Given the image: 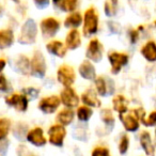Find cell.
<instances>
[{
	"label": "cell",
	"instance_id": "6da1fadb",
	"mask_svg": "<svg viewBox=\"0 0 156 156\" xmlns=\"http://www.w3.org/2000/svg\"><path fill=\"white\" fill-rule=\"evenodd\" d=\"M100 29V15L94 7H90L83 13V34L86 37H91L98 32Z\"/></svg>",
	"mask_w": 156,
	"mask_h": 156
},
{
	"label": "cell",
	"instance_id": "7a4b0ae2",
	"mask_svg": "<svg viewBox=\"0 0 156 156\" xmlns=\"http://www.w3.org/2000/svg\"><path fill=\"white\" fill-rule=\"evenodd\" d=\"M37 33H39V27L35 20L32 18H28L20 27V35L17 37L18 43L22 45H32L37 42Z\"/></svg>",
	"mask_w": 156,
	"mask_h": 156
},
{
	"label": "cell",
	"instance_id": "3957f363",
	"mask_svg": "<svg viewBox=\"0 0 156 156\" xmlns=\"http://www.w3.org/2000/svg\"><path fill=\"white\" fill-rule=\"evenodd\" d=\"M47 72L46 59L42 51L35 50L30 60V75L39 79H43Z\"/></svg>",
	"mask_w": 156,
	"mask_h": 156
},
{
	"label": "cell",
	"instance_id": "277c9868",
	"mask_svg": "<svg viewBox=\"0 0 156 156\" xmlns=\"http://www.w3.org/2000/svg\"><path fill=\"white\" fill-rule=\"evenodd\" d=\"M40 31L44 39H52L61 29V23L58 18L54 16H48L40 22Z\"/></svg>",
	"mask_w": 156,
	"mask_h": 156
},
{
	"label": "cell",
	"instance_id": "5b68a950",
	"mask_svg": "<svg viewBox=\"0 0 156 156\" xmlns=\"http://www.w3.org/2000/svg\"><path fill=\"white\" fill-rule=\"evenodd\" d=\"M109 63H110V71L111 74L117 75L122 71L124 66L128 64L129 62V56L126 52L122 51H110L107 55Z\"/></svg>",
	"mask_w": 156,
	"mask_h": 156
},
{
	"label": "cell",
	"instance_id": "8992f818",
	"mask_svg": "<svg viewBox=\"0 0 156 156\" xmlns=\"http://www.w3.org/2000/svg\"><path fill=\"white\" fill-rule=\"evenodd\" d=\"M95 91L101 98L112 95L115 91V85L113 79L106 76H98L94 80Z\"/></svg>",
	"mask_w": 156,
	"mask_h": 156
},
{
	"label": "cell",
	"instance_id": "52a82bcc",
	"mask_svg": "<svg viewBox=\"0 0 156 156\" xmlns=\"http://www.w3.org/2000/svg\"><path fill=\"white\" fill-rule=\"evenodd\" d=\"M57 80L63 87H72L75 83L76 73L69 64H62L57 69Z\"/></svg>",
	"mask_w": 156,
	"mask_h": 156
},
{
	"label": "cell",
	"instance_id": "ba28073f",
	"mask_svg": "<svg viewBox=\"0 0 156 156\" xmlns=\"http://www.w3.org/2000/svg\"><path fill=\"white\" fill-rule=\"evenodd\" d=\"M48 142L57 147H61L64 144V139L66 137V128L61 124H54L48 128Z\"/></svg>",
	"mask_w": 156,
	"mask_h": 156
},
{
	"label": "cell",
	"instance_id": "9c48e42d",
	"mask_svg": "<svg viewBox=\"0 0 156 156\" xmlns=\"http://www.w3.org/2000/svg\"><path fill=\"white\" fill-rule=\"evenodd\" d=\"M104 56V45L96 37H93L89 41L86 49V57L91 62L98 63Z\"/></svg>",
	"mask_w": 156,
	"mask_h": 156
},
{
	"label": "cell",
	"instance_id": "30bf717a",
	"mask_svg": "<svg viewBox=\"0 0 156 156\" xmlns=\"http://www.w3.org/2000/svg\"><path fill=\"white\" fill-rule=\"evenodd\" d=\"M5 102L18 112H26L28 110L29 100L24 93H12L11 95L5 96Z\"/></svg>",
	"mask_w": 156,
	"mask_h": 156
},
{
	"label": "cell",
	"instance_id": "8fae6325",
	"mask_svg": "<svg viewBox=\"0 0 156 156\" xmlns=\"http://www.w3.org/2000/svg\"><path fill=\"white\" fill-rule=\"evenodd\" d=\"M61 105L60 96L58 95H48L44 96L39 101L37 108L45 115H51L55 113L59 109Z\"/></svg>",
	"mask_w": 156,
	"mask_h": 156
},
{
	"label": "cell",
	"instance_id": "7c38bea8",
	"mask_svg": "<svg viewBox=\"0 0 156 156\" xmlns=\"http://www.w3.org/2000/svg\"><path fill=\"white\" fill-rule=\"evenodd\" d=\"M61 104L65 106L66 108H75L79 106L80 98L78 96L76 90L73 87H64L60 93Z\"/></svg>",
	"mask_w": 156,
	"mask_h": 156
},
{
	"label": "cell",
	"instance_id": "4fadbf2b",
	"mask_svg": "<svg viewBox=\"0 0 156 156\" xmlns=\"http://www.w3.org/2000/svg\"><path fill=\"white\" fill-rule=\"evenodd\" d=\"M119 119L122 123V126L127 133H136L140 129L141 122L136 117L133 110H128L126 113L119 115Z\"/></svg>",
	"mask_w": 156,
	"mask_h": 156
},
{
	"label": "cell",
	"instance_id": "5bb4252c",
	"mask_svg": "<svg viewBox=\"0 0 156 156\" xmlns=\"http://www.w3.org/2000/svg\"><path fill=\"white\" fill-rule=\"evenodd\" d=\"M139 144L142 149L143 153L147 156L156 155V145L154 143L153 137L149 130L144 129L139 135Z\"/></svg>",
	"mask_w": 156,
	"mask_h": 156
},
{
	"label": "cell",
	"instance_id": "9a60e30c",
	"mask_svg": "<svg viewBox=\"0 0 156 156\" xmlns=\"http://www.w3.org/2000/svg\"><path fill=\"white\" fill-rule=\"evenodd\" d=\"M26 140L28 141L30 144L34 145V147H41L47 143L48 139L45 137L44 134V129L40 126H35V127L31 128L28 130L26 136Z\"/></svg>",
	"mask_w": 156,
	"mask_h": 156
},
{
	"label": "cell",
	"instance_id": "2e32d148",
	"mask_svg": "<svg viewBox=\"0 0 156 156\" xmlns=\"http://www.w3.org/2000/svg\"><path fill=\"white\" fill-rule=\"evenodd\" d=\"M46 50L48 54L61 59L66 56V52L69 49H67L65 43H63L60 40H50L46 44Z\"/></svg>",
	"mask_w": 156,
	"mask_h": 156
},
{
	"label": "cell",
	"instance_id": "e0dca14e",
	"mask_svg": "<svg viewBox=\"0 0 156 156\" xmlns=\"http://www.w3.org/2000/svg\"><path fill=\"white\" fill-rule=\"evenodd\" d=\"M98 94L96 93L95 89H92L89 88L85 92H83L80 95V102L83 103L86 106H89L91 108H98V107L102 106V102L98 98Z\"/></svg>",
	"mask_w": 156,
	"mask_h": 156
},
{
	"label": "cell",
	"instance_id": "ac0fdd59",
	"mask_svg": "<svg viewBox=\"0 0 156 156\" xmlns=\"http://www.w3.org/2000/svg\"><path fill=\"white\" fill-rule=\"evenodd\" d=\"M78 73L81 76V78H83L85 80L93 81L95 80L96 76V69L93 65V63L90 60H83L80 63L79 67H78Z\"/></svg>",
	"mask_w": 156,
	"mask_h": 156
},
{
	"label": "cell",
	"instance_id": "d6986e66",
	"mask_svg": "<svg viewBox=\"0 0 156 156\" xmlns=\"http://www.w3.org/2000/svg\"><path fill=\"white\" fill-rule=\"evenodd\" d=\"M140 55L147 62L156 63V42L154 40L145 42L140 48Z\"/></svg>",
	"mask_w": 156,
	"mask_h": 156
},
{
	"label": "cell",
	"instance_id": "ffe728a7",
	"mask_svg": "<svg viewBox=\"0 0 156 156\" xmlns=\"http://www.w3.org/2000/svg\"><path fill=\"white\" fill-rule=\"evenodd\" d=\"M65 45L67 49L75 50L81 46V33L78 29H71L65 35Z\"/></svg>",
	"mask_w": 156,
	"mask_h": 156
},
{
	"label": "cell",
	"instance_id": "44dd1931",
	"mask_svg": "<svg viewBox=\"0 0 156 156\" xmlns=\"http://www.w3.org/2000/svg\"><path fill=\"white\" fill-rule=\"evenodd\" d=\"M83 15L80 12L75 11L69 13L66 15V17L63 20V26L67 29H78L79 27L83 26Z\"/></svg>",
	"mask_w": 156,
	"mask_h": 156
},
{
	"label": "cell",
	"instance_id": "7402d4cb",
	"mask_svg": "<svg viewBox=\"0 0 156 156\" xmlns=\"http://www.w3.org/2000/svg\"><path fill=\"white\" fill-rule=\"evenodd\" d=\"M128 105H129V101L123 94H117L112 98V109L119 115H123L129 110Z\"/></svg>",
	"mask_w": 156,
	"mask_h": 156
},
{
	"label": "cell",
	"instance_id": "603a6c76",
	"mask_svg": "<svg viewBox=\"0 0 156 156\" xmlns=\"http://www.w3.org/2000/svg\"><path fill=\"white\" fill-rule=\"evenodd\" d=\"M76 113L72 108H63L57 113L56 115V122L58 124H61L63 126H69L73 123L74 119H75Z\"/></svg>",
	"mask_w": 156,
	"mask_h": 156
},
{
	"label": "cell",
	"instance_id": "cb8c5ba5",
	"mask_svg": "<svg viewBox=\"0 0 156 156\" xmlns=\"http://www.w3.org/2000/svg\"><path fill=\"white\" fill-rule=\"evenodd\" d=\"M15 42V34L14 31L10 28L1 29L0 30V50L8 49Z\"/></svg>",
	"mask_w": 156,
	"mask_h": 156
},
{
	"label": "cell",
	"instance_id": "d4e9b609",
	"mask_svg": "<svg viewBox=\"0 0 156 156\" xmlns=\"http://www.w3.org/2000/svg\"><path fill=\"white\" fill-rule=\"evenodd\" d=\"M14 67L17 73L28 75L30 74V59L25 55H20L14 61Z\"/></svg>",
	"mask_w": 156,
	"mask_h": 156
},
{
	"label": "cell",
	"instance_id": "484cf974",
	"mask_svg": "<svg viewBox=\"0 0 156 156\" xmlns=\"http://www.w3.org/2000/svg\"><path fill=\"white\" fill-rule=\"evenodd\" d=\"M100 118L103 123H104L105 129L107 130V133H111L112 128L115 127V115H113L112 110L109 108H103L101 110Z\"/></svg>",
	"mask_w": 156,
	"mask_h": 156
},
{
	"label": "cell",
	"instance_id": "4316f807",
	"mask_svg": "<svg viewBox=\"0 0 156 156\" xmlns=\"http://www.w3.org/2000/svg\"><path fill=\"white\" fill-rule=\"evenodd\" d=\"M93 115V109L89 106H86V105H81V106L77 107V110H76V117H77L78 121L79 122H88Z\"/></svg>",
	"mask_w": 156,
	"mask_h": 156
},
{
	"label": "cell",
	"instance_id": "83f0119b",
	"mask_svg": "<svg viewBox=\"0 0 156 156\" xmlns=\"http://www.w3.org/2000/svg\"><path fill=\"white\" fill-rule=\"evenodd\" d=\"M28 126L23 122L17 123L13 128V136L20 141H24L26 139L27 133H28Z\"/></svg>",
	"mask_w": 156,
	"mask_h": 156
},
{
	"label": "cell",
	"instance_id": "f1b7e54d",
	"mask_svg": "<svg viewBox=\"0 0 156 156\" xmlns=\"http://www.w3.org/2000/svg\"><path fill=\"white\" fill-rule=\"evenodd\" d=\"M11 130V120L8 118H0V140L8 138Z\"/></svg>",
	"mask_w": 156,
	"mask_h": 156
},
{
	"label": "cell",
	"instance_id": "f546056e",
	"mask_svg": "<svg viewBox=\"0 0 156 156\" xmlns=\"http://www.w3.org/2000/svg\"><path fill=\"white\" fill-rule=\"evenodd\" d=\"M130 145V139L127 134H123L120 137L119 143H118V151L121 155H125L127 154L128 150H129Z\"/></svg>",
	"mask_w": 156,
	"mask_h": 156
},
{
	"label": "cell",
	"instance_id": "4dcf8cb0",
	"mask_svg": "<svg viewBox=\"0 0 156 156\" xmlns=\"http://www.w3.org/2000/svg\"><path fill=\"white\" fill-rule=\"evenodd\" d=\"M119 5H115L111 2L110 0H106L104 2V13L105 15L108 18H112L115 17L118 14V9H119Z\"/></svg>",
	"mask_w": 156,
	"mask_h": 156
},
{
	"label": "cell",
	"instance_id": "1f68e13d",
	"mask_svg": "<svg viewBox=\"0 0 156 156\" xmlns=\"http://www.w3.org/2000/svg\"><path fill=\"white\" fill-rule=\"evenodd\" d=\"M78 7H79V0H65L62 12L72 13V12L77 11Z\"/></svg>",
	"mask_w": 156,
	"mask_h": 156
},
{
	"label": "cell",
	"instance_id": "d6a6232c",
	"mask_svg": "<svg viewBox=\"0 0 156 156\" xmlns=\"http://www.w3.org/2000/svg\"><path fill=\"white\" fill-rule=\"evenodd\" d=\"M140 34L141 33L137 30V28H129L127 31V37L129 41L130 45H136L140 40Z\"/></svg>",
	"mask_w": 156,
	"mask_h": 156
},
{
	"label": "cell",
	"instance_id": "836d02e7",
	"mask_svg": "<svg viewBox=\"0 0 156 156\" xmlns=\"http://www.w3.org/2000/svg\"><path fill=\"white\" fill-rule=\"evenodd\" d=\"M141 124L145 127H156V110H152L149 115H147Z\"/></svg>",
	"mask_w": 156,
	"mask_h": 156
},
{
	"label": "cell",
	"instance_id": "e575fe53",
	"mask_svg": "<svg viewBox=\"0 0 156 156\" xmlns=\"http://www.w3.org/2000/svg\"><path fill=\"white\" fill-rule=\"evenodd\" d=\"M91 156H111L110 150L104 145H98L91 152Z\"/></svg>",
	"mask_w": 156,
	"mask_h": 156
},
{
	"label": "cell",
	"instance_id": "d590c367",
	"mask_svg": "<svg viewBox=\"0 0 156 156\" xmlns=\"http://www.w3.org/2000/svg\"><path fill=\"white\" fill-rule=\"evenodd\" d=\"M23 93H24L27 98H30V100H35V98H39L40 90L34 87H28V88H25V89L23 90Z\"/></svg>",
	"mask_w": 156,
	"mask_h": 156
},
{
	"label": "cell",
	"instance_id": "8d00e7d4",
	"mask_svg": "<svg viewBox=\"0 0 156 156\" xmlns=\"http://www.w3.org/2000/svg\"><path fill=\"white\" fill-rule=\"evenodd\" d=\"M73 136L75 137L76 139H78L79 141H86L88 138L87 130L85 129V127H80V126H77V127L74 129Z\"/></svg>",
	"mask_w": 156,
	"mask_h": 156
},
{
	"label": "cell",
	"instance_id": "74e56055",
	"mask_svg": "<svg viewBox=\"0 0 156 156\" xmlns=\"http://www.w3.org/2000/svg\"><path fill=\"white\" fill-rule=\"evenodd\" d=\"M107 28H108L109 32L112 34H120L121 33V26L119 23L115 22V20H109L107 22Z\"/></svg>",
	"mask_w": 156,
	"mask_h": 156
},
{
	"label": "cell",
	"instance_id": "f35d334b",
	"mask_svg": "<svg viewBox=\"0 0 156 156\" xmlns=\"http://www.w3.org/2000/svg\"><path fill=\"white\" fill-rule=\"evenodd\" d=\"M10 90H11V88H10V83L7 77L2 74H0V92L5 93V92H9Z\"/></svg>",
	"mask_w": 156,
	"mask_h": 156
},
{
	"label": "cell",
	"instance_id": "ab89813d",
	"mask_svg": "<svg viewBox=\"0 0 156 156\" xmlns=\"http://www.w3.org/2000/svg\"><path fill=\"white\" fill-rule=\"evenodd\" d=\"M10 147V140L8 138L0 140V156H7L9 152Z\"/></svg>",
	"mask_w": 156,
	"mask_h": 156
},
{
	"label": "cell",
	"instance_id": "60d3db41",
	"mask_svg": "<svg viewBox=\"0 0 156 156\" xmlns=\"http://www.w3.org/2000/svg\"><path fill=\"white\" fill-rule=\"evenodd\" d=\"M33 5H35V8L39 10H45L50 5V1L51 0H32Z\"/></svg>",
	"mask_w": 156,
	"mask_h": 156
},
{
	"label": "cell",
	"instance_id": "b9f144b4",
	"mask_svg": "<svg viewBox=\"0 0 156 156\" xmlns=\"http://www.w3.org/2000/svg\"><path fill=\"white\" fill-rule=\"evenodd\" d=\"M17 155L18 156H35L32 152H30L28 150V147L25 145H20L17 149Z\"/></svg>",
	"mask_w": 156,
	"mask_h": 156
},
{
	"label": "cell",
	"instance_id": "7bdbcfd3",
	"mask_svg": "<svg viewBox=\"0 0 156 156\" xmlns=\"http://www.w3.org/2000/svg\"><path fill=\"white\" fill-rule=\"evenodd\" d=\"M64 2H65V0H51V3L55 7V9L60 10V11H63Z\"/></svg>",
	"mask_w": 156,
	"mask_h": 156
},
{
	"label": "cell",
	"instance_id": "ee69618b",
	"mask_svg": "<svg viewBox=\"0 0 156 156\" xmlns=\"http://www.w3.org/2000/svg\"><path fill=\"white\" fill-rule=\"evenodd\" d=\"M5 66H7V60L5 58H0V74L2 73Z\"/></svg>",
	"mask_w": 156,
	"mask_h": 156
},
{
	"label": "cell",
	"instance_id": "f6af8a7d",
	"mask_svg": "<svg viewBox=\"0 0 156 156\" xmlns=\"http://www.w3.org/2000/svg\"><path fill=\"white\" fill-rule=\"evenodd\" d=\"M110 1L113 3V5H119V0H110Z\"/></svg>",
	"mask_w": 156,
	"mask_h": 156
},
{
	"label": "cell",
	"instance_id": "bcb514c9",
	"mask_svg": "<svg viewBox=\"0 0 156 156\" xmlns=\"http://www.w3.org/2000/svg\"><path fill=\"white\" fill-rule=\"evenodd\" d=\"M153 140H154V143L156 145V127H155V130H154V137H153Z\"/></svg>",
	"mask_w": 156,
	"mask_h": 156
},
{
	"label": "cell",
	"instance_id": "7dc6e473",
	"mask_svg": "<svg viewBox=\"0 0 156 156\" xmlns=\"http://www.w3.org/2000/svg\"><path fill=\"white\" fill-rule=\"evenodd\" d=\"M10 1H12V2H14V3H20V0H10Z\"/></svg>",
	"mask_w": 156,
	"mask_h": 156
},
{
	"label": "cell",
	"instance_id": "c3c4849f",
	"mask_svg": "<svg viewBox=\"0 0 156 156\" xmlns=\"http://www.w3.org/2000/svg\"><path fill=\"white\" fill-rule=\"evenodd\" d=\"M153 26L156 28V20H154V22H153Z\"/></svg>",
	"mask_w": 156,
	"mask_h": 156
}]
</instances>
